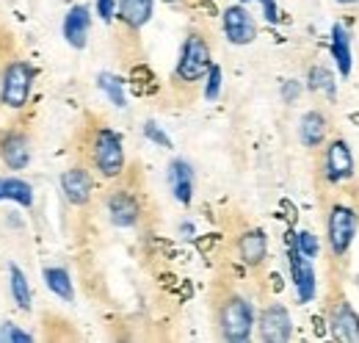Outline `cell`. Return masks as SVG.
I'll use <instances>...</instances> for the list:
<instances>
[{
    "label": "cell",
    "mask_w": 359,
    "mask_h": 343,
    "mask_svg": "<svg viewBox=\"0 0 359 343\" xmlns=\"http://www.w3.org/2000/svg\"><path fill=\"white\" fill-rule=\"evenodd\" d=\"M91 164L105 180H114L125 172V144L122 136L111 128H100L91 138Z\"/></svg>",
    "instance_id": "1"
},
{
    "label": "cell",
    "mask_w": 359,
    "mask_h": 343,
    "mask_svg": "<svg viewBox=\"0 0 359 343\" xmlns=\"http://www.w3.org/2000/svg\"><path fill=\"white\" fill-rule=\"evenodd\" d=\"M219 327H222L224 341H232V343L249 341L252 338V330H255V307H252V302L243 299V297H229V299H224L222 310H219Z\"/></svg>",
    "instance_id": "2"
},
{
    "label": "cell",
    "mask_w": 359,
    "mask_h": 343,
    "mask_svg": "<svg viewBox=\"0 0 359 343\" xmlns=\"http://www.w3.org/2000/svg\"><path fill=\"white\" fill-rule=\"evenodd\" d=\"M357 230H359V216L351 205H332L329 219H326V238H329L332 255L334 257L348 255Z\"/></svg>",
    "instance_id": "3"
},
{
    "label": "cell",
    "mask_w": 359,
    "mask_h": 343,
    "mask_svg": "<svg viewBox=\"0 0 359 343\" xmlns=\"http://www.w3.org/2000/svg\"><path fill=\"white\" fill-rule=\"evenodd\" d=\"M34 67L28 61H11L0 78V100L6 108H22L34 89Z\"/></svg>",
    "instance_id": "4"
},
{
    "label": "cell",
    "mask_w": 359,
    "mask_h": 343,
    "mask_svg": "<svg viewBox=\"0 0 359 343\" xmlns=\"http://www.w3.org/2000/svg\"><path fill=\"white\" fill-rule=\"evenodd\" d=\"M210 44L202 34H191L185 44H182V53H180L177 61V81L182 84H196L208 75L210 70Z\"/></svg>",
    "instance_id": "5"
},
{
    "label": "cell",
    "mask_w": 359,
    "mask_h": 343,
    "mask_svg": "<svg viewBox=\"0 0 359 343\" xmlns=\"http://www.w3.org/2000/svg\"><path fill=\"white\" fill-rule=\"evenodd\" d=\"M323 174H326L329 183H343V180H351L354 177V155H351V147L343 138H334L326 147Z\"/></svg>",
    "instance_id": "6"
},
{
    "label": "cell",
    "mask_w": 359,
    "mask_h": 343,
    "mask_svg": "<svg viewBox=\"0 0 359 343\" xmlns=\"http://www.w3.org/2000/svg\"><path fill=\"white\" fill-rule=\"evenodd\" d=\"M293 335V321L285 304H269L260 313V338L266 343H285Z\"/></svg>",
    "instance_id": "7"
},
{
    "label": "cell",
    "mask_w": 359,
    "mask_h": 343,
    "mask_svg": "<svg viewBox=\"0 0 359 343\" xmlns=\"http://www.w3.org/2000/svg\"><path fill=\"white\" fill-rule=\"evenodd\" d=\"M224 34L232 44H252L257 39V22L246 6H229L224 11Z\"/></svg>",
    "instance_id": "8"
},
{
    "label": "cell",
    "mask_w": 359,
    "mask_h": 343,
    "mask_svg": "<svg viewBox=\"0 0 359 343\" xmlns=\"http://www.w3.org/2000/svg\"><path fill=\"white\" fill-rule=\"evenodd\" d=\"M61 191L67 197L69 205L75 208H83L91 200V191H94V183H91V174L81 167H72L61 174Z\"/></svg>",
    "instance_id": "9"
},
{
    "label": "cell",
    "mask_w": 359,
    "mask_h": 343,
    "mask_svg": "<svg viewBox=\"0 0 359 343\" xmlns=\"http://www.w3.org/2000/svg\"><path fill=\"white\" fill-rule=\"evenodd\" d=\"M0 161L8 167V169H25L31 164V141L25 133H6L0 138Z\"/></svg>",
    "instance_id": "10"
},
{
    "label": "cell",
    "mask_w": 359,
    "mask_h": 343,
    "mask_svg": "<svg viewBox=\"0 0 359 343\" xmlns=\"http://www.w3.org/2000/svg\"><path fill=\"white\" fill-rule=\"evenodd\" d=\"M290 274H293V285H296V294L299 302H313L315 299V268L313 260L304 257L296 247H290Z\"/></svg>",
    "instance_id": "11"
},
{
    "label": "cell",
    "mask_w": 359,
    "mask_h": 343,
    "mask_svg": "<svg viewBox=\"0 0 359 343\" xmlns=\"http://www.w3.org/2000/svg\"><path fill=\"white\" fill-rule=\"evenodd\" d=\"M329 330L334 335V341L351 343L359 341V316L348 302H337L332 316H329Z\"/></svg>",
    "instance_id": "12"
},
{
    "label": "cell",
    "mask_w": 359,
    "mask_h": 343,
    "mask_svg": "<svg viewBox=\"0 0 359 343\" xmlns=\"http://www.w3.org/2000/svg\"><path fill=\"white\" fill-rule=\"evenodd\" d=\"M141 216V205L130 191L119 188L108 197V219L116 224V227H133Z\"/></svg>",
    "instance_id": "13"
},
{
    "label": "cell",
    "mask_w": 359,
    "mask_h": 343,
    "mask_svg": "<svg viewBox=\"0 0 359 343\" xmlns=\"http://www.w3.org/2000/svg\"><path fill=\"white\" fill-rule=\"evenodd\" d=\"M89 28H91V14L86 6H72L69 14L64 17V39L69 47L83 50L89 42Z\"/></svg>",
    "instance_id": "14"
},
{
    "label": "cell",
    "mask_w": 359,
    "mask_h": 343,
    "mask_svg": "<svg viewBox=\"0 0 359 343\" xmlns=\"http://www.w3.org/2000/svg\"><path fill=\"white\" fill-rule=\"evenodd\" d=\"M169 183H172V194H175L180 205H191V200H194V169H191L188 161H182V158L172 161Z\"/></svg>",
    "instance_id": "15"
},
{
    "label": "cell",
    "mask_w": 359,
    "mask_h": 343,
    "mask_svg": "<svg viewBox=\"0 0 359 343\" xmlns=\"http://www.w3.org/2000/svg\"><path fill=\"white\" fill-rule=\"evenodd\" d=\"M238 252L246 266H260L269 255V235L263 230H246L238 238Z\"/></svg>",
    "instance_id": "16"
},
{
    "label": "cell",
    "mask_w": 359,
    "mask_h": 343,
    "mask_svg": "<svg viewBox=\"0 0 359 343\" xmlns=\"http://www.w3.org/2000/svg\"><path fill=\"white\" fill-rule=\"evenodd\" d=\"M332 58H334L340 75L348 78L354 70V61H351V34L343 22H334V28H332Z\"/></svg>",
    "instance_id": "17"
},
{
    "label": "cell",
    "mask_w": 359,
    "mask_h": 343,
    "mask_svg": "<svg viewBox=\"0 0 359 343\" xmlns=\"http://www.w3.org/2000/svg\"><path fill=\"white\" fill-rule=\"evenodd\" d=\"M152 6L155 0H116V14L128 28H144L152 20Z\"/></svg>",
    "instance_id": "18"
},
{
    "label": "cell",
    "mask_w": 359,
    "mask_h": 343,
    "mask_svg": "<svg viewBox=\"0 0 359 343\" xmlns=\"http://www.w3.org/2000/svg\"><path fill=\"white\" fill-rule=\"evenodd\" d=\"M326 130H329L326 117L320 111H307L302 117V122H299V138H302L304 147L315 150V147H320L326 141Z\"/></svg>",
    "instance_id": "19"
},
{
    "label": "cell",
    "mask_w": 359,
    "mask_h": 343,
    "mask_svg": "<svg viewBox=\"0 0 359 343\" xmlns=\"http://www.w3.org/2000/svg\"><path fill=\"white\" fill-rule=\"evenodd\" d=\"M0 200H11L22 208H31L34 205V188H31V183H25L20 177H3L0 180Z\"/></svg>",
    "instance_id": "20"
},
{
    "label": "cell",
    "mask_w": 359,
    "mask_h": 343,
    "mask_svg": "<svg viewBox=\"0 0 359 343\" xmlns=\"http://www.w3.org/2000/svg\"><path fill=\"white\" fill-rule=\"evenodd\" d=\"M8 285H11V297L17 302V307L28 313L31 310V283L17 263H8Z\"/></svg>",
    "instance_id": "21"
},
{
    "label": "cell",
    "mask_w": 359,
    "mask_h": 343,
    "mask_svg": "<svg viewBox=\"0 0 359 343\" xmlns=\"http://www.w3.org/2000/svg\"><path fill=\"white\" fill-rule=\"evenodd\" d=\"M45 283H47V288H50V291H53L58 299H64V302L75 299L72 277H69V271H67V268H58V266L45 268Z\"/></svg>",
    "instance_id": "22"
},
{
    "label": "cell",
    "mask_w": 359,
    "mask_h": 343,
    "mask_svg": "<svg viewBox=\"0 0 359 343\" xmlns=\"http://www.w3.org/2000/svg\"><path fill=\"white\" fill-rule=\"evenodd\" d=\"M307 86L313 89L315 94H326L329 100H334V94H337V81H334V75H332L326 67H320V64L310 70Z\"/></svg>",
    "instance_id": "23"
},
{
    "label": "cell",
    "mask_w": 359,
    "mask_h": 343,
    "mask_svg": "<svg viewBox=\"0 0 359 343\" xmlns=\"http://www.w3.org/2000/svg\"><path fill=\"white\" fill-rule=\"evenodd\" d=\"M97 86L108 94V100L116 105V108H125L128 105V100H125V89H122V81L116 78V75H111V72H100L97 75Z\"/></svg>",
    "instance_id": "24"
},
{
    "label": "cell",
    "mask_w": 359,
    "mask_h": 343,
    "mask_svg": "<svg viewBox=\"0 0 359 343\" xmlns=\"http://www.w3.org/2000/svg\"><path fill=\"white\" fill-rule=\"evenodd\" d=\"M293 247L302 252L304 257H318V252H320V244H318V238H315L310 230H302V233H296L293 235Z\"/></svg>",
    "instance_id": "25"
},
{
    "label": "cell",
    "mask_w": 359,
    "mask_h": 343,
    "mask_svg": "<svg viewBox=\"0 0 359 343\" xmlns=\"http://www.w3.org/2000/svg\"><path fill=\"white\" fill-rule=\"evenodd\" d=\"M208 86H205V100H219V94H222V67L219 64H210V70H208Z\"/></svg>",
    "instance_id": "26"
},
{
    "label": "cell",
    "mask_w": 359,
    "mask_h": 343,
    "mask_svg": "<svg viewBox=\"0 0 359 343\" xmlns=\"http://www.w3.org/2000/svg\"><path fill=\"white\" fill-rule=\"evenodd\" d=\"M144 136H147L152 144L163 147V150H169V147H172V138H169V136L161 130V125H158V122H147V125H144Z\"/></svg>",
    "instance_id": "27"
},
{
    "label": "cell",
    "mask_w": 359,
    "mask_h": 343,
    "mask_svg": "<svg viewBox=\"0 0 359 343\" xmlns=\"http://www.w3.org/2000/svg\"><path fill=\"white\" fill-rule=\"evenodd\" d=\"M299 94H302V84L299 81H282V100L287 105H293L299 100Z\"/></svg>",
    "instance_id": "28"
},
{
    "label": "cell",
    "mask_w": 359,
    "mask_h": 343,
    "mask_svg": "<svg viewBox=\"0 0 359 343\" xmlns=\"http://www.w3.org/2000/svg\"><path fill=\"white\" fill-rule=\"evenodd\" d=\"M0 341L28 343L31 341V335H28V332H22V330H17V327H11V324H6V327H3V332H0Z\"/></svg>",
    "instance_id": "29"
},
{
    "label": "cell",
    "mask_w": 359,
    "mask_h": 343,
    "mask_svg": "<svg viewBox=\"0 0 359 343\" xmlns=\"http://www.w3.org/2000/svg\"><path fill=\"white\" fill-rule=\"evenodd\" d=\"M116 14V0H97V17L102 22H111Z\"/></svg>",
    "instance_id": "30"
},
{
    "label": "cell",
    "mask_w": 359,
    "mask_h": 343,
    "mask_svg": "<svg viewBox=\"0 0 359 343\" xmlns=\"http://www.w3.org/2000/svg\"><path fill=\"white\" fill-rule=\"evenodd\" d=\"M260 6H263V17H266L269 22H276V20H279V8H276V0H260Z\"/></svg>",
    "instance_id": "31"
},
{
    "label": "cell",
    "mask_w": 359,
    "mask_h": 343,
    "mask_svg": "<svg viewBox=\"0 0 359 343\" xmlns=\"http://www.w3.org/2000/svg\"><path fill=\"white\" fill-rule=\"evenodd\" d=\"M191 233H194V227H191V224H182V235L191 238Z\"/></svg>",
    "instance_id": "32"
},
{
    "label": "cell",
    "mask_w": 359,
    "mask_h": 343,
    "mask_svg": "<svg viewBox=\"0 0 359 343\" xmlns=\"http://www.w3.org/2000/svg\"><path fill=\"white\" fill-rule=\"evenodd\" d=\"M337 3H343V6H354V3H359V0H337Z\"/></svg>",
    "instance_id": "33"
},
{
    "label": "cell",
    "mask_w": 359,
    "mask_h": 343,
    "mask_svg": "<svg viewBox=\"0 0 359 343\" xmlns=\"http://www.w3.org/2000/svg\"><path fill=\"white\" fill-rule=\"evenodd\" d=\"M241 3H252V0H241Z\"/></svg>",
    "instance_id": "34"
},
{
    "label": "cell",
    "mask_w": 359,
    "mask_h": 343,
    "mask_svg": "<svg viewBox=\"0 0 359 343\" xmlns=\"http://www.w3.org/2000/svg\"><path fill=\"white\" fill-rule=\"evenodd\" d=\"M172 3H177V0H172Z\"/></svg>",
    "instance_id": "35"
}]
</instances>
